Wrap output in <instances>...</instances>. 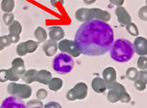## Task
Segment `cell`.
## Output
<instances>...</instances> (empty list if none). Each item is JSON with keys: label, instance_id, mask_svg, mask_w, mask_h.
Returning <instances> with one entry per match:
<instances>
[{"label": "cell", "instance_id": "60d3db41", "mask_svg": "<svg viewBox=\"0 0 147 108\" xmlns=\"http://www.w3.org/2000/svg\"><path fill=\"white\" fill-rule=\"evenodd\" d=\"M83 1H84V4H86L87 5H90L94 4L97 0H83Z\"/></svg>", "mask_w": 147, "mask_h": 108}, {"label": "cell", "instance_id": "cb8c5ba5", "mask_svg": "<svg viewBox=\"0 0 147 108\" xmlns=\"http://www.w3.org/2000/svg\"><path fill=\"white\" fill-rule=\"evenodd\" d=\"M125 27H126L127 32H128L130 34L134 36V37H138V34H139V31H138V29L136 24L131 22V23L128 24V25H126Z\"/></svg>", "mask_w": 147, "mask_h": 108}, {"label": "cell", "instance_id": "f546056e", "mask_svg": "<svg viewBox=\"0 0 147 108\" xmlns=\"http://www.w3.org/2000/svg\"><path fill=\"white\" fill-rule=\"evenodd\" d=\"M138 17L143 21L147 20V7L146 6L142 7L141 9L138 10Z\"/></svg>", "mask_w": 147, "mask_h": 108}, {"label": "cell", "instance_id": "44dd1931", "mask_svg": "<svg viewBox=\"0 0 147 108\" xmlns=\"http://www.w3.org/2000/svg\"><path fill=\"white\" fill-rule=\"evenodd\" d=\"M48 85H49V89L51 90L56 92L61 88L62 85H63V81L59 78H53L51 80Z\"/></svg>", "mask_w": 147, "mask_h": 108}, {"label": "cell", "instance_id": "e0dca14e", "mask_svg": "<svg viewBox=\"0 0 147 108\" xmlns=\"http://www.w3.org/2000/svg\"><path fill=\"white\" fill-rule=\"evenodd\" d=\"M92 87L94 91H95L97 93L105 92L107 89L104 80L100 78H96L93 80L92 82Z\"/></svg>", "mask_w": 147, "mask_h": 108}, {"label": "cell", "instance_id": "d6986e66", "mask_svg": "<svg viewBox=\"0 0 147 108\" xmlns=\"http://www.w3.org/2000/svg\"><path fill=\"white\" fill-rule=\"evenodd\" d=\"M1 7L5 13H11L15 9V0H2Z\"/></svg>", "mask_w": 147, "mask_h": 108}, {"label": "cell", "instance_id": "7a4b0ae2", "mask_svg": "<svg viewBox=\"0 0 147 108\" xmlns=\"http://www.w3.org/2000/svg\"><path fill=\"white\" fill-rule=\"evenodd\" d=\"M110 50L111 58L121 63L130 61L135 53L133 43L125 39H118L113 42Z\"/></svg>", "mask_w": 147, "mask_h": 108}, {"label": "cell", "instance_id": "484cf974", "mask_svg": "<svg viewBox=\"0 0 147 108\" xmlns=\"http://www.w3.org/2000/svg\"><path fill=\"white\" fill-rule=\"evenodd\" d=\"M11 44V42L9 40L8 35H5L0 37V51L3 50L6 47H9Z\"/></svg>", "mask_w": 147, "mask_h": 108}, {"label": "cell", "instance_id": "5b68a950", "mask_svg": "<svg viewBox=\"0 0 147 108\" xmlns=\"http://www.w3.org/2000/svg\"><path fill=\"white\" fill-rule=\"evenodd\" d=\"M9 95L19 97L21 99L29 98L32 95V88L27 85L18 83H10L7 88Z\"/></svg>", "mask_w": 147, "mask_h": 108}, {"label": "cell", "instance_id": "9a60e30c", "mask_svg": "<svg viewBox=\"0 0 147 108\" xmlns=\"http://www.w3.org/2000/svg\"><path fill=\"white\" fill-rule=\"evenodd\" d=\"M51 78L52 75L50 72L43 70L39 72H37L36 75H35V80L40 82V83L43 84V85H48L51 81V80L52 79Z\"/></svg>", "mask_w": 147, "mask_h": 108}, {"label": "cell", "instance_id": "603a6c76", "mask_svg": "<svg viewBox=\"0 0 147 108\" xmlns=\"http://www.w3.org/2000/svg\"><path fill=\"white\" fill-rule=\"evenodd\" d=\"M38 42H37L31 40L25 42V47H26L28 53H32L36 51V50L38 47Z\"/></svg>", "mask_w": 147, "mask_h": 108}, {"label": "cell", "instance_id": "2e32d148", "mask_svg": "<svg viewBox=\"0 0 147 108\" xmlns=\"http://www.w3.org/2000/svg\"><path fill=\"white\" fill-rule=\"evenodd\" d=\"M12 68L19 75H23L25 72V62L22 58H15L12 62Z\"/></svg>", "mask_w": 147, "mask_h": 108}, {"label": "cell", "instance_id": "e575fe53", "mask_svg": "<svg viewBox=\"0 0 147 108\" xmlns=\"http://www.w3.org/2000/svg\"><path fill=\"white\" fill-rule=\"evenodd\" d=\"M8 37H9V40H10L11 44H15V43L19 42L20 40V36L12 34H8Z\"/></svg>", "mask_w": 147, "mask_h": 108}, {"label": "cell", "instance_id": "ab89813d", "mask_svg": "<svg viewBox=\"0 0 147 108\" xmlns=\"http://www.w3.org/2000/svg\"><path fill=\"white\" fill-rule=\"evenodd\" d=\"M57 3H60L61 5H63L64 3V0H51V4L53 7H56Z\"/></svg>", "mask_w": 147, "mask_h": 108}, {"label": "cell", "instance_id": "1f68e13d", "mask_svg": "<svg viewBox=\"0 0 147 108\" xmlns=\"http://www.w3.org/2000/svg\"><path fill=\"white\" fill-rule=\"evenodd\" d=\"M146 56H141L138 58V67L142 70H145L146 69Z\"/></svg>", "mask_w": 147, "mask_h": 108}, {"label": "cell", "instance_id": "277c9868", "mask_svg": "<svg viewBox=\"0 0 147 108\" xmlns=\"http://www.w3.org/2000/svg\"><path fill=\"white\" fill-rule=\"evenodd\" d=\"M110 89L107 99L110 102H116L118 100L123 102H128L131 100V97L125 91V87L118 82H115Z\"/></svg>", "mask_w": 147, "mask_h": 108}, {"label": "cell", "instance_id": "f35d334b", "mask_svg": "<svg viewBox=\"0 0 147 108\" xmlns=\"http://www.w3.org/2000/svg\"><path fill=\"white\" fill-rule=\"evenodd\" d=\"M138 75H139V79L138 80L146 82V71L140 72V73Z\"/></svg>", "mask_w": 147, "mask_h": 108}, {"label": "cell", "instance_id": "ba28073f", "mask_svg": "<svg viewBox=\"0 0 147 108\" xmlns=\"http://www.w3.org/2000/svg\"><path fill=\"white\" fill-rule=\"evenodd\" d=\"M111 19V15L107 11L102 10L99 8H91L87 11V21L97 19L104 22H107Z\"/></svg>", "mask_w": 147, "mask_h": 108}, {"label": "cell", "instance_id": "836d02e7", "mask_svg": "<svg viewBox=\"0 0 147 108\" xmlns=\"http://www.w3.org/2000/svg\"><path fill=\"white\" fill-rule=\"evenodd\" d=\"M47 95H48L47 91L45 90V89H39V90L38 91V92H37V98H38V99H40V100L45 99Z\"/></svg>", "mask_w": 147, "mask_h": 108}, {"label": "cell", "instance_id": "d590c367", "mask_svg": "<svg viewBox=\"0 0 147 108\" xmlns=\"http://www.w3.org/2000/svg\"><path fill=\"white\" fill-rule=\"evenodd\" d=\"M45 108H62L59 103L56 102H50L49 103L46 104Z\"/></svg>", "mask_w": 147, "mask_h": 108}, {"label": "cell", "instance_id": "8fae6325", "mask_svg": "<svg viewBox=\"0 0 147 108\" xmlns=\"http://www.w3.org/2000/svg\"><path fill=\"white\" fill-rule=\"evenodd\" d=\"M135 52L139 56L147 54V40L143 37H138L134 40V44Z\"/></svg>", "mask_w": 147, "mask_h": 108}, {"label": "cell", "instance_id": "ffe728a7", "mask_svg": "<svg viewBox=\"0 0 147 108\" xmlns=\"http://www.w3.org/2000/svg\"><path fill=\"white\" fill-rule=\"evenodd\" d=\"M9 34L20 36L22 31V25L18 21H13L12 23L9 26Z\"/></svg>", "mask_w": 147, "mask_h": 108}, {"label": "cell", "instance_id": "7c38bea8", "mask_svg": "<svg viewBox=\"0 0 147 108\" xmlns=\"http://www.w3.org/2000/svg\"><path fill=\"white\" fill-rule=\"evenodd\" d=\"M115 15L118 18V21L121 25L126 26L131 22V17L128 11L123 7H118L115 11Z\"/></svg>", "mask_w": 147, "mask_h": 108}, {"label": "cell", "instance_id": "8d00e7d4", "mask_svg": "<svg viewBox=\"0 0 147 108\" xmlns=\"http://www.w3.org/2000/svg\"><path fill=\"white\" fill-rule=\"evenodd\" d=\"M7 70H0V82H5L7 78Z\"/></svg>", "mask_w": 147, "mask_h": 108}, {"label": "cell", "instance_id": "4dcf8cb0", "mask_svg": "<svg viewBox=\"0 0 147 108\" xmlns=\"http://www.w3.org/2000/svg\"><path fill=\"white\" fill-rule=\"evenodd\" d=\"M27 108L43 107V103L40 100H32L28 102L26 105Z\"/></svg>", "mask_w": 147, "mask_h": 108}, {"label": "cell", "instance_id": "52a82bcc", "mask_svg": "<svg viewBox=\"0 0 147 108\" xmlns=\"http://www.w3.org/2000/svg\"><path fill=\"white\" fill-rule=\"evenodd\" d=\"M87 91H88L87 85L84 82H80L67 92L66 97L70 101L84 99L87 97Z\"/></svg>", "mask_w": 147, "mask_h": 108}, {"label": "cell", "instance_id": "d4e9b609", "mask_svg": "<svg viewBox=\"0 0 147 108\" xmlns=\"http://www.w3.org/2000/svg\"><path fill=\"white\" fill-rule=\"evenodd\" d=\"M6 72L7 80H10L12 81V82H16V81L19 80L20 75L17 73L13 69L10 68L9 69V70H7Z\"/></svg>", "mask_w": 147, "mask_h": 108}, {"label": "cell", "instance_id": "f1b7e54d", "mask_svg": "<svg viewBox=\"0 0 147 108\" xmlns=\"http://www.w3.org/2000/svg\"><path fill=\"white\" fill-rule=\"evenodd\" d=\"M16 51H17V53H18V55H20V56H25L28 54L26 47H25V42L20 43V44L17 46Z\"/></svg>", "mask_w": 147, "mask_h": 108}, {"label": "cell", "instance_id": "3957f363", "mask_svg": "<svg viewBox=\"0 0 147 108\" xmlns=\"http://www.w3.org/2000/svg\"><path fill=\"white\" fill-rule=\"evenodd\" d=\"M74 61L71 56L66 53L57 54L52 62V67L56 73L66 75L73 70Z\"/></svg>", "mask_w": 147, "mask_h": 108}, {"label": "cell", "instance_id": "7402d4cb", "mask_svg": "<svg viewBox=\"0 0 147 108\" xmlns=\"http://www.w3.org/2000/svg\"><path fill=\"white\" fill-rule=\"evenodd\" d=\"M37 73V71L35 70H28V71L25 72V73L22 75V78L24 81H25L26 83H32V82H34L35 78V75Z\"/></svg>", "mask_w": 147, "mask_h": 108}, {"label": "cell", "instance_id": "9c48e42d", "mask_svg": "<svg viewBox=\"0 0 147 108\" xmlns=\"http://www.w3.org/2000/svg\"><path fill=\"white\" fill-rule=\"evenodd\" d=\"M0 108H27L24 101L19 97L12 95L2 102Z\"/></svg>", "mask_w": 147, "mask_h": 108}, {"label": "cell", "instance_id": "6da1fadb", "mask_svg": "<svg viewBox=\"0 0 147 108\" xmlns=\"http://www.w3.org/2000/svg\"><path fill=\"white\" fill-rule=\"evenodd\" d=\"M114 42L113 29L107 22L97 19L84 22L77 29L74 42L81 54L101 56L110 50Z\"/></svg>", "mask_w": 147, "mask_h": 108}, {"label": "cell", "instance_id": "d6a6232c", "mask_svg": "<svg viewBox=\"0 0 147 108\" xmlns=\"http://www.w3.org/2000/svg\"><path fill=\"white\" fill-rule=\"evenodd\" d=\"M135 87L138 90L142 91L144 90L146 88V82H144L142 80H138L135 82Z\"/></svg>", "mask_w": 147, "mask_h": 108}, {"label": "cell", "instance_id": "b9f144b4", "mask_svg": "<svg viewBox=\"0 0 147 108\" xmlns=\"http://www.w3.org/2000/svg\"><path fill=\"white\" fill-rule=\"evenodd\" d=\"M36 108H43V107H36Z\"/></svg>", "mask_w": 147, "mask_h": 108}, {"label": "cell", "instance_id": "4fadbf2b", "mask_svg": "<svg viewBox=\"0 0 147 108\" xmlns=\"http://www.w3.org/2000/svg\"><path fill=\"white\" fill-rule=\"evenodd\" d=\"M49 34L50 40L56 42L62 40L65 36L64 31L59 26H53L49 28Z\"/></svg>", "mask_w": 147, "mask_h": 108}, {"label": "cell", "instance_id": "83f0119b", "mask_svg": "<svg viewBox=\"0 0 147 108\" xmlns=\"http://www.w3.org/2000/svg\"><path fill=\"white\" fill-rule=\"evenodd\" d=\"M2 19H3L4 23L6 25H7V26H9L14 21L15 16L12 13H5L4 14Z\"/></svg>", "mask_w": 147, "mask_h": 108}, {"label": "cell", "instance_id": "5bb4252c", "mask_svg": "<svg viewBox=\"0 0 147 108\" xmlns=\"http://www.w3.org/2000/svg\"><path fill=\"white\" fill-rule=\"evenodd\" d=\"M43 50L46 56L52 57L56 54L58 50V43L56 41L49 40L45 42L43 45Z\"/></svg>", "mask_w": 147, "mask_h": 108}, {"label": "cell", "instance_id": "ac0fdd59", "mask_svg": "<svg viewBox=\"0 0 147 108\" xmlns=\"http://www.w3.org/2000/svg\"><path fill=\"white\" fill-rule=\"evenodd\" d=\"M34 36L38 41V43H42L46 41L48 34L46 31L42 27H38L34 32Z\"/></svg>", "mask_w": 147, "mask_h": 108}, {"label": "cell", "instance_id": "74e56055", "mask_svg": "<svg viewBox=\"0 0 147 108\" xmlns=\"http://www.w3.org/2000/svg\"><path fill=\"white\" fill-rule=\"evenodd\" d=\"M112 5H115L116 7H122L125 2V0H109Z\"/></svg>", "mask_w": 147, "mask_h": 108}, {"label": "cell", "instance_id": "8992f818", "mask_svg": "<svg viewBox=\"0 0 147 108\" xmlns=\"http://www.w3.org/2000/svg\"><path fill=\"white\" fill-rule=\"evenodd\" d=\"M58 49H59V50L63 53H66L74 57H78L81 54V52L74 41L66 40V39L59 42L58 44Z\"/></svg>", "mask_w": 147, "mask_h": 108}, {"label": "cell", "instance_id": "30bf717a", "mask_svg": "<svg viewBox=\"0 0 147 108\" xmlns=\"http://www.w3.org/2000/svg\"><path fill=\"white\" fill-rule=\"evenodd\" d=\"M103 78L106 87L110 89L116 82V72L113 67H107L103 71Z\"/></svg>", "mask_w": 147, "mask_h": 108}, {"label": "cell", "instance_id": "4316f807", "mask_svg": "<svg viewBox=\"0 0 147 108\" xmlns=\"http://www.w3.org/2000/svg\"><path fill=\"white\" fill-rule=\"evenodd\" d=\"M127 78L130 79L131 80H136L138 77V72L137 70L134 67H131L127 70L126 72Z\"/></svg>", "mask_w": 147, "mask_h": 108}]
</instances>
